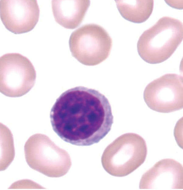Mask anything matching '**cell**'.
<instances>
[{"label":"cell","mask_w":183,"mask_h":190,"mask_svg":"<svg viewBox=\"0 0 183 190\" xmlns=\"http://www.w3.org/2000/svg\"><path fill=\"white\" fill-rule=\"evenodd\" d=\"M183 77L167 74L154 80L146 87L143 98L153 111L169 113L183 108Z\"/></svg>","instance_id":"7"},{"label":"cell","mask_w":183,"mask_h":190,"mask_svg":"<svg viewBox=\"0 0 183 190\" xmlns=\"http://www.w3.org/2000/svg\"><path fill=\"white\" fill-rule=\"evenodd\" d=\"M108 146L109 173L115 176L131 173L143 163L147 155L146 141L134 133L123 134Z\"/></svg>","instance_id":"6"},{"label":"cell","mask_w":183,"mask_h":190,"mask_svg":"<svg viewBox=\"0 0 183 190\" xmlns=\"http://www.w3.org/2000/svg\"><path fill=\"white\" fill-rule=\"evenodd\" d=\"M54 131L72 144L89 146L99 142L113 123L107 98L98 91L77 86L62 93L50 113Z\"/></svg>","instance_id":"1"},{"label":"cell","mask_w":183,"mask_h":190,"mask_svg":"<svg viewBox=\"0 0 183 190\" xmlns=\"http://www.w3.org/2000/svg\"><path fill=\"white\" fill-rule=\"evenodd\" d=\"M183 166L172 159L157 162L143 175L139 183L141 189H183Z\"/></svg>","instance_id":"9"},{"label":"cell","mask_w":183,"mask_h":190,"mask_svg":"<svg viewBox=\"0 0 183 190\" xmlns=\"http://www.w3.org/2000/svg\"><path fill=\"white\" fill-rule=\"evenodd\" d=\"M0 14L7 30L20 34L34 27L38 21L40 9L36 0H0Z\"/></svg>","instance_id":"8"},{"label":"cell","mask_w":183,"mask_h":190,"mask_svg":"<svg viewBox=\"0 0 183 190\" xmlns=\"http://www.w3.org/2000/svg\"><path fill=\"white\" fill-rule=\"evenodd\" d=\"M118 10L121 16L130 22L141 23L145 22L152 13L153 0H115Z\"/></svg>","instance_id":"11"},{"label":"cell","mask_w":183,"mask_h":190,"mask_svg":"<svg viewBox=\"0 0 183 190\" xmlns=\"http://www.w3.org/2000/svg\"><path fill=\"white\" fill-rule=\"evenodd\" d=\"M72 56L86 65H98L109 56L112 45L111 38L101 26L84 25L74 31L69 40Z\"/></svg>","instance_id":"4"},{"label":"cell","mask_w":183,"mask_h":190,"mask_svg":"<svg viewBox=\"0 0 183 190\" xmlns=\"http://www.w3.org/2000/svg\"><path fill=\"white\" fill-rule=\"evenodd\" d=\"M36 72L30 61L18 53L5 54L0 58V91L10 97L22 96L34 86Z\"/></svg>","instance_id":"5"},{"label":"cell","mask_w":183,"mask_h":190,"mask_svg":"<svg viewBox=\"0 0 183 190\" xmlns=\"http://www.w3.org/2000/svg\"><path fill=\"white\" fill-rule=\"evenodd\" d=\"M24 152L29 166L48 177L65 175L71 165L68 153L43 134L37 133L30 136L25 142Z\"/></svg>","instance_id":"3"},{"label":"cell","mask_w":183,"mask_h":190,"mask_svg":"<svg viewBox=\"0 0 183 190\" xmlns=\"http://www.w3.org/2000/svg\"><path fill=\"white\" fill-rule=\"evenodd\" d=\"M90 4L88 0H52V11L56 21L66 29H74L83 21Z\"/></svg>","instance_id":"10"},{"label":"cell","mask_w":183,"mask_h":190,"mask_svg":"<svg viewBox=\"0 0 183 190\" xmlns=\"http://www.w3.org/2000/svg\"><path fill=\"white\" fill-rule=\"evenodd\" d=\"M183 24L177 19L165 16L160 18L139 37V55L145 62L158 64L170 58L183 40Z\"/></svg>","instance_id":"2"}]
</instances>
